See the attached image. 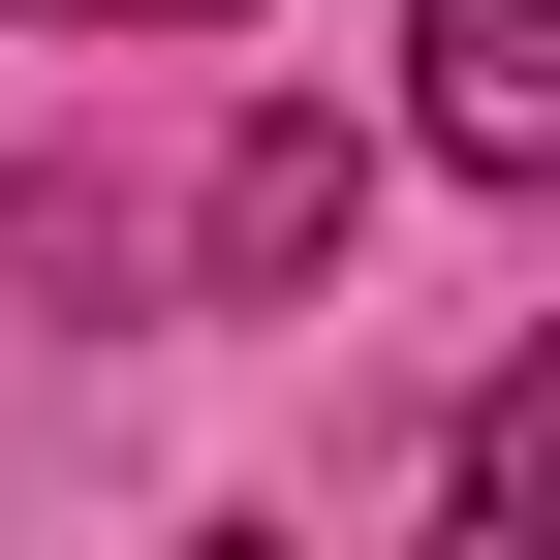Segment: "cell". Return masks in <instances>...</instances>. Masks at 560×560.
Returning <instances> with one entry per match:
<instances>
[{
    "label": "cell",
    "mask_w": 560,
    "mask_h": 560,
    "mask_svg": "<svg viewBox=\"0 0 560 560\" xmlns=\"http://www.w3.org/2000/svg\"><path fill=\"white\" fill-rule=\"evenodd\" d=\"M436 156L467 187H560V0H436Z\"/></svg>",
    "instance_id": "6da1fadb"
},
{
    "label": "cell",
    "mask_w": 560,
    "mask_h": 560,
    "mask_svg": "<svg viewBox=\"0 0 560 560\" xmlns=\"http://www.w3.org/2000/svg\"><path fill=\"white\" fill-rule=\"evenodd\" d=\"M436 560H560V374H467V436H436Z\"/></svg>",
    "instance_id": "7a4b0ae2"
},
{
    "label": "cell",
    "mask_w": 560,
    "mask_h": 560,
    "mask_svg": "<svg viewBox=\"0 0 560 560\" xmlns=\"http://www.w3.org/2000/svg\"><path fill=\"white\" fill-rule=\"evenodd\" d=\"M342 249V125H249V156H219V280H312Z\"/></svg>",
    "instance_id": "3957f363"
},
{
    "label": "cell",
    "mask_w": 560,
    "mask_h": 560,
    "mask_svg": "<svg viewBox=\"0 0 560 560\" xmlns=\"http://www.w3.org/2000/svg\"><path fill=\"white\" fill-rule=\"evenodd\" d=\"M32 32H249V0H32Z\"/></svg>",
    "instance_id": "277c9868"
},
{
    "label": "cell",
    "mask_w": 560,
    "mask_h": 560,
    "mask_svg": "<svg viewBox=\"0 0 560 560\" xmlns=\"http://www.w3.org/2000/svg\"><path fill=\"white\" fill-rule=\"evenodd\" d=\"M187 560H280V529H187Z\"/></svg>",
    "instance_id": "5b68a950"
}]
</instances>
